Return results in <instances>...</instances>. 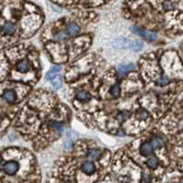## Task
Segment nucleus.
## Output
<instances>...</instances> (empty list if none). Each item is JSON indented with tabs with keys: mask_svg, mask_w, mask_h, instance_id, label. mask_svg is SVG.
<instances>
[{
	"mask_svg": "<svg viewBox=\"0 0 183 183\" xmlns=\"http://www.w3.org/2000/svg\"><path fill=\"white\" fill-rule=\"evenodd\" d=\"M4 170L8 175H14L18 170V164L15 161H9V162L5 164Z\"/></svg>",
	"mask_w": 183,
	"mask_h": 183,
	"instance_id": "f257e3e1",
	"label": "nucleus"
},
{
	"mask_svg": "<svg viewBox=\"0 0 183 183\" xmlns=\"http://www.w3.org/2000/svg\"><path fill=\"white\" fill-rule=\"evenodd\" d=\"M153 152V146L151 143L146 142L142 144L140 147V153L143 156H149Z\"/></svg>",
	"mask_w": 183,
	"mask_h": 183,
	"instance_id": "f03ea898",
	"label": "nucleus"
},
{
	"mask_svg": "<svg viewBox=\"0 0 183 183\" xmlns=\"http://www.w3.org/2000/svg\"><path fill=\"white\" fill-rule=\"evenodd\" d=\"M134 69H135V64H133V63H129L128 65L120 66L119 69H118V75H119L120 78L125 77L130 70H133Z\"/></svg>",
	"mask_w": 183,
	"mask_h": 183,
	"instance_id": "7ed1b4c3",
	"label": "nucleus"
},
{
	"mask_svg": "<svg viewBox=\"0 0 183 183\" xmlns=\"http://www.w3.org/2000/svg\"><path fill=\"white\" fill-rule=\"evenodd\" d=\"M82 170L87 175H92L95 172V166L90 161H85L82 165Z\"/></svg>",
	"mask_w": 183,
	"mask_h": 183,
	"instance_id": "20e7f679",
	"label": "nucleus"
},
{
	"mask_svg": "<svg viewBox=\"0 0 183 183\" xmlns=\"http://www.w3.org/2000/svg\"><path fill=\"white\" fill-rule=\"evenodd\" d=\"M17 69L21 73H26V72H28V70H30V65H29L28 60H23L19 61L17 64Z\"/></svg>",
	"mask_w": 183,
	"mask_h": 183,
	"instance_id": "39448f33",
	"label": "nucleus"
},
{
	"mask_svg": "<svg viewBox=\"0 0 183 183\" xmlns=\"http://www.w3.org/2000/svg\"><path fill=\"white\" fill-rule=\"evenodd\" d=\"M66 31L69 34V36L74 37V36L78 35V33L80 32V27L77 24H75V23H70L68 25V27H67Z\"/></svg>",
	"mask_w": 183,
	"mask_h": 183,
	"instance_id": "423d86ee",
	"label": "nucleus"
},
{
	"mask_svg": "<svg viewBox=\"0 0 183 183\" xmlns=\"http://www.w3.org/2000/svg\"><path fill=\"white\" fill-rule=\"evenodd\" d=\"M3 98L5 99L7 102H8V103H14L15 101H16V99H17V94H16V93H15L14 91L7 90V91H6L4 93Z\"/></svg>",
	"mask_w": 183,
	"mask_h": 183,
	"instance_id": "0eeeda50",
	"label": "nucleus"
},
{
	"mask_svg": "<svg viewBox=\"0 0 183 183\" xmlns=\"http://www.w3.org/2000/svg\"><path fill=\"white\" fill-rule=\"evenodd\" d=\"M3 31L5 34L7 35H12L16 31V25L11 23V22H7L4 25L3 27Z\"/></svg>",
	"mask_w": 183,
	"mask_h": 183,
	"instance_id": "6e6552de",
	"label": "nucleus"
},
{
	"mask_svg": "<svg viewBox=\"0 0 183 183\" xmlns=\"http://www.w3.org/2000/svg\"><path fill=\"white\" fill-rule=\"evenodd\" d=\"M130 28H131V30H132L133 33H135V34H137V35H138V36L143 37V38H145V39L147 40V37H148V34H149V33H147L146 30L138 28V27H137V26H132Z\"/></svg>",
	"mask_w": 183,
	"mask_h": 183,
	"instance_id": "1a4fd4ad",
	"label": "nucleus"
},
{
	"mask_svg": "<svg viewBox=\"0 0 183 183\" xmlns=\"http://www.w3.org/2000/svg\"><path fill=\"white\" fill-rule=\"evenodd\" d=\"M60 70V67H53L51 70H49V72L46 75V79L47 80H53L56 76L59 75V72Z\"/></svg>",
	"mask_w": 183,
	"mask_h": 183,
	"instance_id": "9d476101",
	"label": "nucleus"
},
{
	"mask_svg": "<svg viewBox=\"0 0 183 183\" xmlns=\"http://www.w3.org/2000/svg\"><path fill=\"white\" fill-rule=\"evenodd\" d=\"M77 98L78 100H80V101H82V102H88L90 99H91V94L88 93V92H86V91H80V92H78V94H77Z\"/></svg>",
	"mask_w": 183,
	"mask_h": 183,
	"instance_id": "9b49d317",
	"label": "nucleus"
},
{
	"mask_svg": "<svg viewBox=\"0 0 183 183\" xmlns=\"http://www.w3.org/2000/svg\"><path fill=\"white\" fill-rule=\"evenodd\" d=\"M162 7L165 10H172L176 7V5H175V3H173L170 0H165L162 3Z\"/></svg>",
	"mask_w": 183,
	"mask_h": 183,
	"instance_id": "f8f14e48",
	"label": "nucleus"
},
{
	"mask_svg": "<svg viewBox=\"0 0 183 183\" xmlns=\"http://www.w3.org/2000/svg\"><path fill=\"white\" fill-rule=\"evenodd\" d=\"M69 37V34L67 33L66 30H60L59 32H57V34L55 35V39L58 41H63V40H66L67 38Z\"/></svg>",
	"mask_w": 183,
	"mask_h": 183,
	"instance_id": "ddd939ff",
	"label": "nucleus"
},
{
	"mask_svg": "<svg viewBox=\"0 0 183 183\" xmlns=\"http://www.w3.org/2000/svg\"><path fill=\"white\" fill-rule=\"evenodd\" d=\"M157 164H158V161H157V159L156 157H154L148 158V160L147 161V165L148 166V168H150V169H156L157 167Z\"/></svg>",
	"mask_w": 183,
	"mask_h": 183,
	"instance_id": "4468645a",
	"label": "nucleus"
},
{
	"mask_svg": "<svg viewBox=\"0 0 183 183\" xmlns=\"http://www.w3.org/2000/svg\"><path fill=\"white\" fill-rule=\"evenodd\" d=\"M100 150L99 149H95V148H91L90 151H89V154L88 156L90 157V158L92 159H98L100 157Z\"/></svg>",
	"mask_w": 183,
	"mask_h": 183,
	"instance_id": "2eb2a0df",
	"label": "nucleus"
},
{
	"mask_svg": "<svg viewBox=\"0 0 183 183\" xmlns=\"http://www.w3.org/2000/svg\"><path fill=\"white\" fill-rule=\"evenodd\" d=\"M157 85H160V86H164V85L168 84L169 83V78L168 76H166V75H163V76H161L160 78H158L157 80Z\"/></svg>",
	"mask_w": 183,
	"mask_h": 183,
	"instance_id": "dca6fc26",
	"label": "nucleus"
},
{
	"mask_svg": "<svg viewBox=\"0 0 183 183\" xmlns=\"http://www.w3.org/2000/svg\"><path fill=\"white\" fill-rule=\"evenodd\" d=\"M110 94L113 97H118L120 95V86L118 84H114L110 89Z\"/></svg>",
	"mask_w": 183,
	"mask_h": 183,
	"instance_id": "f3484780",
	"label": "nucleus"
},
{
	"mask_svg": "<svg viewBox=\"0 0 183 183\" xmlns=\"http://www.w3.org/2000/svg\"><path fill=\"white\" fill-rule=\"evenodd\" d=\"M151 144L153 146V148H160L162 147V145H163V141H162L161 138L156 137H154L152 139V143Z\"/></svg>",
	"mask_w": 183,
	"mask_h": 183,
	"instance_id": "a211bd4d",
	"label": "nucleus"
},
{
	"mask_svg": "<svg viewBox=\"0 0 183 183\" xmlns=\"http://www.w3.org/2000/svg\"><path fill=\"white\" fill-rule=\"evenodd\" d=\"M51 81H52V85L54 86V88L58 89L61 86V76H60V74Z\"/></svg>",
	"mask_w": 183,
	"mask_h": 183,
	"instance_id": "6ab92c4d",
	"label": "nucleus"
},
{
	"mask_svg": "<svg viewBox=\"0 0 183 183\" xmlns=\"http://www.w3.org/2000/svg\"><path fill=\"white\" fill-rule=\"evenodd\" d=\"M151 182V176L148 173H143L141 183H150Z\"/></svg>",
	"mask_w": 183,
	"mask_h": 183,
	"instance_id": "aec40b11",
	"label": "nucleus"
},
{
	"mask_svg": "<svg viewBox=\"0 0 183 183\" xmlns=\"http://www.w3.org/2000/svg\"><path fill=\"white\" fill-rule=\"evenodd\" d=\"M131 47H132V49L135 51H139L142 50V48H143V44L140 41H135V42L131 45Z\"/></svg>",
	"mask_w": 183,
	"mask_h": 183,
	"instance_id": "412c9836",
	"label": "nucleus"
},
{
	"mask_svg": "<svg viewBox=\"0 0 183 183\" xmlns=\"http://www.w3.org/2000/svg\"><path fill=\"white\" fill-rule=\"evenodd\" d=\"M137 117H138L139 119H147V118L148 117V113H147V112L142 110L140 112H138V113H137Z\"/></svg>",
	"mask_w": 183,
	"mask_h": 183,
	"instance_id": "4be33fe9",
	"label": "nucleus"
},
{
	"mask_svg": "<svg viewBox=\"0 0 183 183\" xmlns=\"http://www.w3.org/2000/svg\"><path fill=\"white\" fill-rule=\"evenodd\" d=\"M127 116H128V113H122L119 114V116H118V120L121 122V121H123L124 119H126Z\"/></svg>",
	"mask_w": 183,
	"mask_h": 183,
	"instance_id": "5701e85b",
	"label": "nucleus"
},
{
	"mask_svg": "<svg viewBox=\"0 0 183 183\" xmlns=\"http://www.w3.org/2000/svg\"><path fill=\"white\" fill-rule=\"evenodd\" d=\"M1 122H2V118L0 117V124H1Z\"/></svg>",
	"mask_w": 183,
	"mask_h": 183,
	"instance_id": "b1692460",
	"label": "nucleus"
}]
</instances>
